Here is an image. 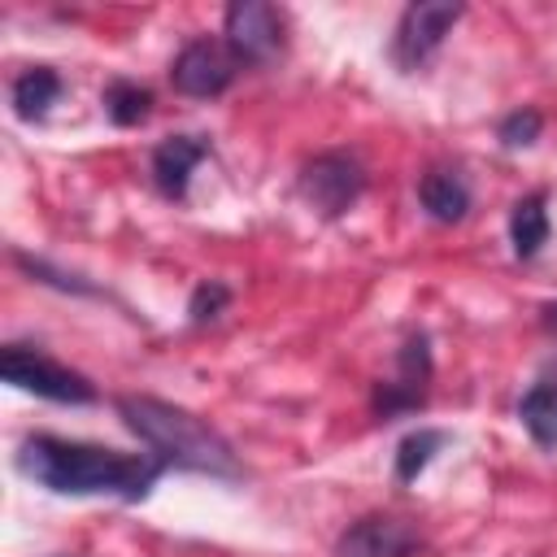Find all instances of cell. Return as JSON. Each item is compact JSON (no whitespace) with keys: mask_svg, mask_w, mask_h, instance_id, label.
Masks as SVG:
<instances>
[{"mask_svg":"<svg viewBox=\"0 0 557 557\" xmlns=\"http://www.w3.org/2000/svg\"><path fill=\"white\" fill-rule=\"evenodd\" d=\"M17 470L35 479L48 492L61 496H122L144 500L152 483L161 479V461L148 453H117L100 444L57 440V435H30L17 448Z\"/></svg>","mask_w":557,"mask_h":557,"instance_id":"6da1fadb","label":"cell"},{"mask_svg":"<svg viewBox=\"0 0 557 557\" xmlns=\"http://www.w3.org/2000/svg\"><path fill=\"white\" fill-rule=\"evenodd\" d=\"M117 413L122 422L152 448V457L161 466L174 470H196L209 479H239V461L231 453V444L196 413L157 400V396H117Z\"/></svg>","mask_w":557,"mask_h":557,"instance_id":"7a4b0ae2","label":"cell"},{"mask_svg":"<svg viewBox=\"0 0 557 557\" xmlns=\"http://www.w3.org/2000/svg\"><path fill=\"white\" fill-rule=\"evenodd\" d=\"M0 374H4V383L35 392L44 400H57V405H91L96 400V387L78 370L61 366L35 348H22V344H9L0 352Z\"/></svg>","mask_w":557,"mask_h":557,"instance_id":"3957f363","label":"cell"},{"mask_svg":"<svg viewBox=\"0 0 557 557\" xmlns=\"http://www.w3.org/2000/svg\"><path fill=\"white\" fill-rule=\"evenodd\" d=\"M222 35L239 65H270L274 57H283L287 17L265 0H235L222 17Z\"/></svg>","mask_w":557,"mask_h":557,"instance_id":"277c9868","label":"cell"},{"mask_svg":"<svg viewBox=\"0 0 557 557\" xmlns=\"http://www.w3.org/2000/svg\"><path fill=\"white\" fill-rule=\"evenodd\" d=\"M461 17H466V9L461 4H448V0H418V4H409L400 13V22H396V35H392V61H396V70H405V74L422 70L440 52L444 35Z\"/></svg>","mask_w":557,"mask_h":557,"instance_id":"5b68a950","label":"cell"},{"mask_svg":"<svg viewBox=\"0 0 557 557\" xmlns=\"http://www.w3.org/2000/svg\"><path fill=\"white\" fill-rule=\"evenodd\" d=\"M366 191V170L352 152H318L300 170V196L322 218H344Z\"/></svg>","mask_w":557,"mask_h":557,"instance_id":"8992f818","label":"cell"},{"mask_svg":"<svg viewBox=\"0 0 557 557\" xmlns=\"http://www.w3.org/2000/svg\"><path fill=\"white\" fill-rule=\"evenodd\" d=\"M426 383H431V344H426L422 331H413L400 344V352H396V379L379 383L370 405H374V413L383 422L405 418V413H413V409L426 405Z\"/></svg>","mask_w":557,"mask_h":557,"instance_id":"52a82bcc","label":"cell"},{"mask_svg":"<svg viewBox=\"0 0 557 557\" xmlns=\"http://www.w3.org/2000/svg\"><path fill=\"white\" fill-rule=\"evenodd\" d=\"M235 74H239V61H235V52H231L226 44H218V39H191V44L174 57V65H170L174 91H183V96H191V100H213V96H222V91L235 83Z\"/></svg>","mask_w":557,"mask_h":557,"instance_id":"ba28073f","label":"cell"},{"mask_svg":"<svg viewBox=\"0 0 557 557\" xmlns=\"http://www.w3.org/2000/svg\"><path fill=\"white\" fill-rule=\"evenodd\" d=\"M418 548L422 531L392 513H366L335 540V557H418Z\"/></svg>","mask_w":557,"mask_h":557,"instance_id":"9c48e42d","label":"cell"},{"mask_svg":"<svg viewBox=\"0 0 557 557\" xmlns=\"http://www.w3.org/2000/svg\"><path fill=\"white\" fill-rule=\"evenodd\" d=\"M209 157V144L200 135H170L152 148V183L165 200H183L187 196V183H191V170Z\"/></svg>","mask_w":557,"mask_h":557,"instance_id":"30bf717a","label":"cell"},{"mask_svg":"<svg viewBox=\"0 0 557 557\" xmlns=\"http://www.w3.org/2000/svg\"><path fill=\"white\" fill-rule=\"evenodd\" d=\"M418 200H422L426 218L440 226H453L470 213V187L457 170H426L418 178Z\"/></svg>","mask_w":557,"mask_h":557,"instance_id":"8fae6325","label":"cell"},{"mask_svg":"<svg viewBox=\"0 0 557 557\" xmlns=\"http://www.w3.org/2000/svg\"><path fill=\"white\" fill-rule=\"evenodd\" d=\"M509 244L518 261H535L548 244V196L531 191L509 209Z\"/></svg>","mask_w":557,"mask_h":557,"instance_id":"7c38bea8","label":"cell"},{"mask_svg":"<svg viewBox=\"0 0 557 557\" xmlns=\"http://www.w3.org/2000/svg\"><path fill=\"white\" fill-rule=\"evenodd\" d=\"M518 418L540 448H557V374H544L522 392Z\"/></svg>","mask_w":557,"mask_h":557,"instance_id":"4fadbf2b","label":"cell"},{"mask_svg":"<svg viewBox=\"0 0 557 557\" xmlns=\"http://www.w3.org/2000/svg\"><path fill=\"white\" fill-rule=\"evenodd\" d=\"M9 96H13V113L22 122H39V117H48L52 100L61 96V74L48 70V65H30V70H22L13 78V91Z\"/></svg>","mask_w":557,"mask_h":557,"instance_id":"5bb4252c","label":"cell"},{"mask_svg":"<svg viewBox=\"0 0 557 557\" xmlns=\"http://www.w3.org/2000/svg\"><path fill=\"white\" fill-rule=\"evenodd\" d=\"M100 100H104V113H109L113 126H139L152 113V91L131 83V78H113Z\"/></svg>","mask_w":557,"mask_h":557,"instance_id":"9a60e30c","label":"cell"},{"mask_svg":"<svg viewBox=\"0 0 557 557\" xmlns=\"http://www.w3.org/2000/svg\"><path fill=\"white\" fill-rule=\"evenodd\" d=\"M444 448V431H435V426H418V431H409L400 444H396V479L400 483H413L426 466H431V457Z\"/></svg>","mask_w":557,"mask_h":557,"instance_id":"2e32d148","label":"cell"},{"mask_svg":"<svg viewBox=\"0 0 557 557\" xmlns=\"http://www.w3.org/2000/svg\"><path fill=\"white\" fill-rule=\"evenodd\" d=\"M540 131H544V117H540L535 109H513V113H505L500 126H496V135H500L505 148H531V144L540 139Z\"/></svg>","mask_w":557,"mask_h":557,"instance_id":"e0dca14e","label":"cell"},{"mask_svg":"<svg viewBox=\"0 0 557 557\" xmlns=\"http://www.w3.org/2000/svg\"><path fill=\"white\" fill-rule=\"evenodd\" d=\"M226 305H231V287L218 283V278H205V283H196V292H191V300H187V318H191L196 326H205V322H213Z\"/></svg>","mask_w":557,"mask_h":557,"instance_id":"ac0fdd59","label":"cell"},{"mask_svg":"<svg viewBox=\"0 0 557 557\" xmlns=\"http://www.w3.org/2000/svg\"><path fill=\"white\" fill-rule=\"evenodd\" d=\"M540 326L557 335V305H544V309H540Z\"/></svg>","mask_w":557,"mask_h":557,"instance_id":"d6986e66","label":"cell"}]
</instances>
